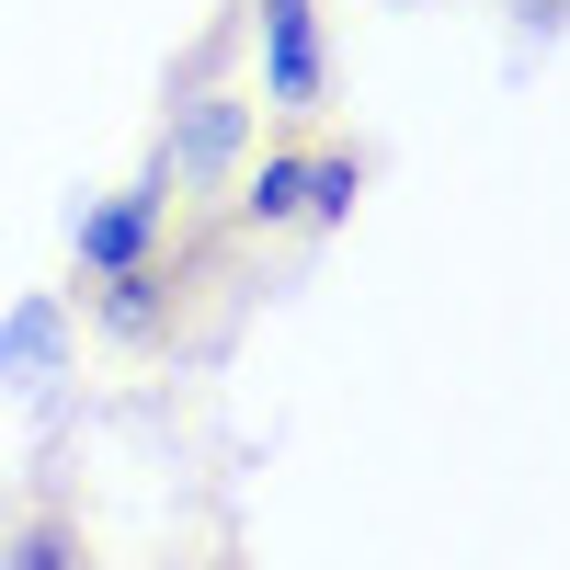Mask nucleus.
I'll use <instances>...</instances> for the list:
<instances>
[{
  "instance_id": "obj_1",
  "label": "nucleus",
  "mask_w": 570,
  "mask_h": 570,
  "mask_svg": "<svg viewBox=\"0 0 570 570\" xmlns=\"http://www.w3.org/2000/svg\"><path fill=\"white\" fill-rule=\"evenodd\" d=\"M365 195V149H263L240 183H228V217L252 228H343Z\"/></svg>"
},
{
  "instance_id": "obj_2",
  "label": "nucleus",
  "mask_w": 570,
  "mask_h": 570,
  "mask_svg": "<svg viewBox=\"0 0 570 570\" xmlns=\"http://www.w3.org/2000/svg\"><path fill=\"white\" fill-rule=\"evenodd\" d=\"M149 171L171 183V206L228 195V183L252 171V91H183V104L160 115V149H149Z\"/></svg>"
},
{
  "instance_id": "obj_3",
  "label": "nucleus",
  "mask_w": 570,
  "mask_h": 570,
  "mask_svg": "<svg viewBox=\"0 0 570 570\" xmlns=\"http://www.w3.org/2000/svg\"><path fill=\"white\" fill-rule=\"evenodd\" d=\"M160 240H171V183H160V171H137V183H115V195L69 206V263H80V285H126V274H149Z\"/></svg>"
},
{
  "instance_id": "obj_4",
  "label": "nucleus",
  "mask_w": 570,
  "mask_h": 570,
  "mask_svg": "<svg viewBox=\"0 0 570 570\" xmlns=\"http://www.w3.org/2000/svg\"><path fill=\"white\" fill-rule=\"evenodd\" d=\"M252 104L308 126L331 104V35H320V0H252Z\"/></svg>"
},
{
  "instance_id": "obj_5",
  "label": "nucleus",
  "mask_w": 570,
  "mask_h": 570,
  "mask_svg": "<svg viewBox=\"0 0 570 570\" xmlns=\"http://www.w3.org/2000/svg\"><path fill=\"white\" fill-rule=\"evenodd\" d=\"M69 331H80V308L58 297V285H35V297L0 320V376H12V389H46V376L69 365Z\"/></svg>"
},
{
  "instance_id": "obj_6",
  "label": "nucleus",
  "mask_w": 570,
  "mask_h": 570,
  "mask_svg": "<svg viewBox=\"0 0 570 570\" xmlns=\"http://www.w3.org/2000/svg\"><path fill=\"white\" fill-rule=\"evenodd\" d=\"M91 320H104L115 343H160V320H171V263L126 274V285H91Z\"/></svg>"
},
{
  "instance_id": "obj_7",
  "label": "nucleus",
  "mask_w": 570,
  "mask_h": 570,
  "mask_svg": "<svg viewBox=\"0 0 570 570\" xmlns=\"http://www.w3.org/2000/svg\"><path fill=\"white\" fill-rule=\"evenodd\" d=\"M0 570H91L80 513H23V525L0 537Z\"/></svg>"
},
{
  "instance_id": "obj_8",
  "label": "nucleus",
  "mask_w": 570,
  "mask_h": 570,
  "mask_svg": "<svg viewBox=\"0 0 570 570\" xmlns=\"http://www.w3.org/2000/svg\"><path fill=\"white\" fill-rule=\"evenodd\" d=\"M559 23H570V0H513V35H525V46H548Z\"/></svg>"
}]
</instances>
